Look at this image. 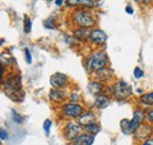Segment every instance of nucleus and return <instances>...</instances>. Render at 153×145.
<instances>
[{
  "mask_svg": "<svg viewBox=\"0 0 153 145\" xmlns=\"http://www.w3.org/2000/svg\"><path fill=\"white\" fill-rule=\"evenodd\" d=\"M108 63V58L104 51H96L87 57L85 61V67L92 72H98L106 67Z\"/></svg>",
  "mask_w": 153,
  "mask_h": 145,
  "instance_id": "obj_1",
  "label": "nucleus"
},
{
  "mask_svg": "<svg viewBox=\"0 0 153 145\" xmlns=\"http://www.w3.org/2000/svg\"><path fill=\"white\" fill-rule=\"evenodd\" d=\"M72 20L78 27L91 28L96 24V18L91 11L85 8H78L72 14Z\"/></svg>",
  "mask_w": 153,
  "mask_h": 145,
  "instance_id": "obj_2",
  "label": "nucleus"
},
{
  "mask_svg": "<svg viewBox=\"0 0 153 145\" xmlns=\"http://www.w3.org/2000/svg\"><path fill=\"white\" fill-rule=\"evenodd\" d=\"M2 87L5 91V94L7 97L14 94V93H19L22 92V83H21V77L19 73H10L6 79L2 81Z\"/></svg>",
  "mask_w": 153,
  "mask_h": 145,
  "instance_id": "obj_3",
  "label": "nucleus"
},
{
  "mask_svg": "<svg viewBox=\"0 0 153 145\" xmlns=\"http://www.w3.org/2000/svg\"><path fill=\"white\" fill-rule=\"evenodd\" d=\"M112 94L115 99H126L132 94V87L124 80H119L112 87Z\"/></svg>",
  "mask_w": 153,
  "mask_h": 145,
  "instance_id": "obj_4",
  "label": "nucleus"
},
{
  "mask_svg": "<svg viewBox=\"0 0 153 145\" xmlns=\"http://www.w3.org/2000/svg\"><path fill=\"white\" fill-rule=\"evenodd\" d=\"M61 112L65 117H68V118H79L84 112L85 109L76 104V103H66L61 106Z\"/></svg>",
  "mask_w": 153,
  "mask_h": 145,
  "instance_id": "obj_5",
  "label": "nucleus"
},
{
  "mask_svg": "<svg viewBox=\"0 0 153 145\" xmlns=\"http://www.w3.org/2000/svg\"><path fill=\"white\" fill-rule=\"evenodd\" d=\"M82 126L79 125L76 122H68L64 127V136L67 141H74L78 136L81 135Z\"/></svg>",
  "mask_w": 153,
  "mask_h": 145,
  "instance_id": "obj_6",
  "label": "nucleus"
},
{
  "mask_svg": "<svg viewBox=\"0 0 153 145\" xmlns=\"http://www.w3.org/2000/svg\"><path fill=\"white\" fill-rule=\"evenodd\" d=\"M50 83L52 85L53 89H58V90H62L64 87H66L68 85V77L64 73H54L51 79Z\"/></svg>",
  "mask_w": 153,
  "mask_h": 145,
  "instance_id": "obj_7",
  "label": "nucleus"
},
{
  "mask_svg": "<svg viewBox=\"0 0 153 145\" xmlns=\"http://www.w3.org/2000/svg\"><path fill=\"white\" fill-rule=\"evenodd\" d=\"M145 118H146V114L144 113L143 110L134 111L133 118L130 120V135H132V133L135 132V130L143 124V122H144Z\"/></svg>",
  "mask_w": 153,
  "mask_h": 145,
  "instance_id": "obj_8",
  "label": "nucleus"
},
{
  "mask_svg": "<svg viewBox=\"0 0 153 145\" xmlns=\"http://www.w3.org/2000/svg\"><path fill=\"white\" fill-rule=\"evenodd\" d=\"M153 133V129L149 124H141L134 132L135 138H138L139 141H146L147 138H151Z\"/></svg>",
  "mask_w": 153,
  "mask_h": 145,
  "instance_id": "obj_9",
  "label": "nucleus"
},
{
  "mask_svg": "<svg viewBox=\"0 0 153 145\" xmlns=\"http://www.w3.org/2000/svg\"><path fill=\"white\" fill-rule=\"evenodd\" d=\"M78 124L81 126H88L92 124H97L96 114L90 110V111H85L79 118H78Z\"/></svg>",
  "mask_w": 153,
  "mask_h": 145,
  "instance_id": "obj_10",
  "label": "nucleus"
},
{
  "mask_svg": "<svg viewBox=\"0 0 153 145\" xmlns=\"http://www.w3.org/2000/svg\"><path fill=\"white\" fill-rule=\"evenodd\" d=\"M90 40L92 43H94L97 45H104L105 41L107 40V36L104 31L96 28V30H92L91 31V36H90Z\"/></svg>",
  "mask_w": 153,
  "mask_h": 145,
  "instance_id": "obj_11",
  "label": "nucleus"
},
{
  "mask_svg": "<svg viewBox=\"0 0 153 145\" xmlns=\"http://www.w3.org/2000/svg\"><path fill=\"white\" fill-rule=\"evenodd\" d=\"M94 142V136L90 133H81L73 141V145H92Z\"/></svg>",
  "mask_w": 153,
  "mask_h": 145,
  "instance_id": "obj_12",
  "label": "nucleus"
},
{
  "mask_svg": "<svg viewBox=\"0 0 153 145\" xmlns=\"http://www.w3.org/2000/svg\"><path fill=\"white\" fill-rule=\"evenodd\" d=\"M73 36L76 39L80 40V41H86L90 39V36H91V28H81V27H78Z\"/></svg>",
  "mask_w": 153,
  "mask_h": 145,
  "instance_id": "obj_13",
  "label": "nucleus"
},
{
  "mask_svg": "<svg viewBox=\"0 0 153 145\" xmlns=\"http://www.w3.org/2000/svg\"><path fill=\"white\" fill-rule=\"evenodd\" d=\"M110 105V98L105 94H99L97 96L96 99H94V106L97 109L99 110H102L105 108H107Z\"/></svg>",
  "mask_w": 153,
  "mask_h": 145,
  "instance_id": "obj_14",
  "label": "nucleus"
},
{
  "mask_svg": "<svg viewBox=\"0 0 153 145\" xmlns=\"http://www.w3.org/2000/svg\"><path fill=\"white\" fill-rule=\"evenodd\" d=\"M104 89L102 84L99 81V80H94V81H91L88 85H87V90L90 92V94H93V96H99L101 93V91Z\"/></svg>",
  "mask_w": 153,
  "mask_h": 145,
  "instance_id": "obj_15",
  "label": "nucleus"
},
{
  "mask_svg": "<svg viewBox=\"0 0 153 145\" xmlns=\"http://www.w3.org/2000/svg\"><path fill=\"white\" fill-rule=\"evenodd\" d=\"M112 77H113L112 70H110L107 67H105V69H102V70H100L96 73V78L100 81H108Z\"/></svg>",
  "mask_w": 153,
  "mask_h": 145,
  "instance_id": "obj_16",
  "label": "nucleus"
},
{
  "mask_svg": "<svg viewBox=\"0 0 153 145\" xmlns=\"http://www.w3.org/2000/svg\"><path fill=\"white\" fill-rule=\"evenodd\" d=\"M67 97L66 92L64 90H58V89H52L50 92V98L53 102H62Z\"/></svg>",
  "mask_w": 153,
  "mask_h": 145,
  "instance_id": "obj_17",
  "label": "nucleus"
},
{
  "mask_svg": "<svg viewBox=\"0 0 153 145\" xmlns=\"http://www.w3.org/2000/svg\"><path fill=\"white\" fill-rule=\"evenodd\" d=\"M139 102L145 105V106H153V92H150V93H145L140 97Z\"/></svg>",
  "mask_w": 153,
  "mask_h": 145,
  "instance_id": "obj_18",
  "label": "nucleus"
},
{
  "mask_svg": "<svg viewBox=\"0 0 153 145\" xmlns=\"http://www.w3.org/2000/svg\"><path fill=\"white\" fill-rule=\"evenodd\" d=\"M86 130H87V132L90 133V135H92V136H94L97 135L98 132H100V130H101V127L99 126L98 124H92V125H88V126L85 127Z\"/></svg>",
  "mask_w": 153,
  "mask_h": 145,
  "instance_id": "obj_19",
  "label": "nucleus"
},
{
  "mask_svg": "<svg viewBox=\"0 0 153 145\" xmlns=\"http://www.w3.org/2000/svg\"><path fill=\"white\" fill-rule=\"evenodd\" d=\"M31 28H32V21L28 16H25L24 17V31L26 33H30L31 32Z\"/></svg>",
  "mask_w": 153,
  "mask_h": 145,
  "instance_id": "obj_20",
  "label": "nucleus"
},
{
  "mask_svg": "<svg viewBox=\"0 0 153 145\" xmlns=\"http://www.w3.org/2000/svg\"><path fill=\"white\" fill-rule=\"evenodd\" d=\"M44 26L46 28H50V30H54L56 28V22H54V18H48L44 21Z\"/></svg>",
  "mask_w": 153,
  "mask_h": 145,
  "instance_id": "obj_21",
  "label": "nucleus"
},
{
  "mask_svg": "<svg viewBox=\"0 0 153 145\" xmlns=\"http://www.w3.org/2000/svg\"><path fill=\"white\" fill-rule=\"evenodd\" d=\"M44 131H45V133L47 135V136H50V129L52 126V122L50 120V119H46L45 122H44Z\"/></svg>",
  "mask_w": 153,
  "mask_h": 145,
  "instance_id": "obj_22",
  "label": "nucleus"
},
{
  "mask_svg": "<svg viewBox=\"0 0 153 145\" xmlns=\"http://www.w3.org/2000/svg\"><path fill=\"white\" fill-rule=\"evenodd\" d=\"M134 77L135 78H143L144 77V71L141 70V69H139V67H135L134 69Z\"/></svg>",
  "mask_w": 153,
  "mask_h": 145,
  "instance_id": "obj_23",
  "label": "nucleus"
},
{
  "mask_svg": "<svg viewBox=\"0 0 153 145\" xmlns=\"http://www.w3.org/2000/svg\"><path fill=\"white\" fill-rule=\"evenodd\" d=\"M12 117H13V120H16V122L19 123V124L20 123H22V120H24V118H22L21 116H19L17 112H14V111L12 112Z\"/></svg>",
  "mask_w": 153,
  "mask_h": 145,
  "instance_id": "obj_24",
  "label": "nucleus"
},
{
  "mask_svg": "<svg viewBox=\"0 0 153 145\" xmlns=\"http://www.w3.org/2000/svg\"><path fill=\"white\" fill-rule=\"evenodd\" d=\"M0 136H1V141H6V139L8 138V133H7V131L4 130V129H1V131H0Z\"/></svg>",
  "mask_w": 153,
  "mask_h": 145,
  "instance_id": "obj_25",
  "label": "nucleus"
},
{
  "mask_svg": "<svg viewBox=\"0 0 153 145\" xmlns=\"http://www.w3.org/2000/svg\"><path fill=\"white\" fill-rule=\"evenodd\" d=\"M25 55H26V60H27V63L31 64V63H32V55H31V53H30V50H28V49L25 50Z\"/></svg>",
  "mask_w": 153,
  "mask_h": 145,
  "instance_id": "obj_26",
  "label": "nucleus"
},
{
  "mask_svg": "<svg viewBox=\"0 0 153 145\" xmlns=\"http://www.w3.org/2000/svg\"><path fill=\"white\" fill-rule=\"evenodd\" d=\"M70 98L72 99V103H76V102L80 99V96H79L78 93H72V94L70 96Z\"/></svg>",
  "mask_w": 153,
  "mask_h": 145,
  "instance_id": "obj_27",
  "label": "nucleus"
},
{
  "mask_svg": "<svg viewBox=\"0 0 153 145\" xmlns=\"http://www.w3.org/2000/svg\"><path fill=\"white\" fill-rule=\"evenodd\" d=\"M146 119H147V122H150V123L153 124V110H151V111L146 114Z\"/></svg>",
  "mask_w": 153,
  "mask_h": 145,
  "instance_id": "obj_28",
  "label": "nucleus"
},
{
  "mask_svg": "<svg viewBox=\"0 0 153 145\" xmlns=\"http://www.w3.org/2000/svg\"><path fill=\"white\" fill-rule=\"evenodd\" d=\"M140 145H153V138L152 137L151 138H147L146 141H144Z\"/></svg>",
  "mask_w": 153,
  "mask_h": 145,
  "instance_id": "obj_29",
  "label": "nucleus"
},
{
  "mask_svg": "<svg viewBox=\"0 0 153 145\" xmlns=\"http://www.w3.org/2000/svg\"><path fill=\"white\" fill-rule=\"evenodd\" d=\"M133 8L131 7V6H127L126 7V13H128V14H133Z\"/></svg>",
  "mask_w": 153,
  "mask_h": 145,
  "instance_id": "obj_30",
  "label": "nucleus"
},
{
  "mask_svg": "<svg viewBox=\"0 0 153 145\" xmlns=\"http://www.w3.org/2000/svg\"><path fill=\"white\" fill-rule=\"evenodd\" d=\"M65 2L64 1H56V5H58V6H61V5H64Z\"/></svg>",
  "mask_w": 153,
  "mask_h": 145,
  "instance_id": "obj_31",
  "label": "nucleus"
}]
</instances>
